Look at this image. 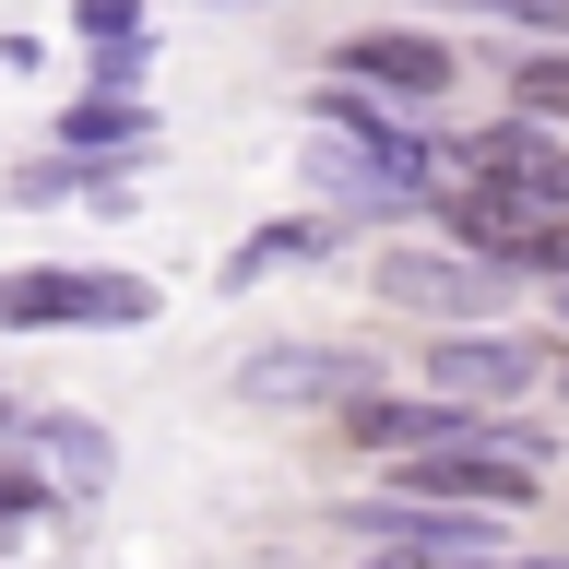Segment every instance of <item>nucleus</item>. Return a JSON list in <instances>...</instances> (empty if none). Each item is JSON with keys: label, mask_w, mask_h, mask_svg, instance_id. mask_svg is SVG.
I'll return each instance as SVG.
<instances>
[{"label": "nucleus", "mask_w": 569, "mask_h": 569, "mask_svg": "<svg viewBox=\"0 0 569 569\" xmlns=\"http://www.w3.org/2000/svg\"><path fill=\"white\" fill-rule=\"evenodd\" d=\"M558 332H569V273H558Z\"/></svg>", "instance_id": "nucleus-18"}, {"label": "nucleus", "mask_w": 569, "mask_h": 569, "mask_svg": "<svg viewBox=\"0 0 569 569\" xmlns=\"http://www.w3.org/2000/svg\"><path fill=\"white\" fill-rule=\"evenodd\" d=\"M60 142L83 154V167H96V154H142V107H131V96H107V83H96V96H83V107L60 119Z\"/></svg>", "instance_id": "nucleus-12"}, {"label": "nucleus", "mask_w": 569, "mask_h": 569, "mask_svg": "<svg viewBox=\"0 0 569 569\" xmlns=\"http://www.w3.org/2000/svg\"><path fill=\"white\" fill-rule=\"evenodd\" d=\"M345 427L368 439V451H427V439H462L475 403H451V391H380V380H368L345 403Z\"/></svg>", "instance_id": "nucleus-10"}, {"label": "nucleus", "mask_w": 569, "mask_h": 569, "mask_svg": "<svg viewBox=\"0 0 569 569\" xmlns=\"http://www.w3.org/2000/svg\"><path fill=\"white\" fill-rule=\"evenodd\" d=\"M332 71H356V83H380V96H403V107H439L462 83V48L427 36V24H368V36L332 48Z\"/></svg>", "instance_id": "nucleus-7"}, {"label": "nucleus", "mask_w": 569, "mask_h": 569, "mask_svg": "<svg viewBox=\"0 0 569 569\" xmlns=\"http://www.w3.org/2000/svg\"><path fill=\"white\" fill-rule=\"evenodd\" d=\"M332 249V213H284V226H261V238H238V261H226V284H261L284 273V261H320Z\"/></svg>", "instance_id": "nucleus-11"}, {"label": "nucleus", "mask_w": 569, "mask_h": 569, "mask_svg": "<svg viewBox=\"0 0 569 569\" xmlns=\"http://www.w3.org/2000/svg\"><path fill=\"white\" fill-rule=\"evenodd\" d=\"M0 202H96V167H71V154H48V167H12V190Z\"/></svg>", "instance_id": "nucleus-15"}, {"label": "nucleus", "mask_w": 569, "mask_h": 569, "mask_svg": "<svg viewBox=\"0 0 569 569\" xmlns=\"http://www.w3.org/2000/svg\"><path fill=\"white\" fill-rule=\"evenodd\" d=\"M71 36H83V48H96V36H107V48H131V36H142V0H71Z\"/></svg>", "instance_id": "nucleus-16"}, {"label": "nucleus", "mask_w": 569, "mask_h": 569, "mask_svg": "<svg viewBox=\"0 0 569 569\" xmlns=\"http://www.w3.org/2000/svg\"><path fill=\"white\" fill-rule=\"evenodd\" d=\"M12 439L48 475V498H107V475H119V439L96 416H12Z\"/></svg>", "instance_id": "nucleus-9"}, {"label": "nucleus", "mask_w": 569, "mask_h": 569, "mask_svg": "<svg viewBox=\"0 0 569 569\" xmlns=\"http://www.w3.org/2000/svg\"><path fill=\"white\" fill-rule=\"evenodd\" d=\"M368 297L380 309H416V320H498V297H510V273H498L487 249H403L391 238L380 261H368Z\"/></svg>", "instance_id": "nucleus-5"}, {"label": "nucleus", "mask_w": 569, "mask_h": 569, "mask_svg": "<svg viewBox=\"0 0 569 569\" xmlns=\"http://www.w3.org/2000/svg\"><path fill=\"white\" fill-rule=\"evenodd\" d=\"M345 533H368L391 558H510V510H487V498H427V487L356 498Z\"/></svg>", "instance_id": "nucleus-3"}, {"label": "nucleus", "mask_w": 569, "mask_h": 569, "mask_svg": "<svg viewBox=\"0 0 569 569\" xmlns=\"http://www.w3.org/2000/svg\"><path fill=\"white\" fill-rule=\"evenodd\" d=\"M0 427H12V391H0Z\"/></svg>", "instance_id": "nucleus-20"}, {"label": "nucleus", "mask_w": 569, "mask_h": 569, "mask_svg": "<svg viewBox=\"0 0 569 569\" xmlns=\"http://www.w3.org/2000/svg\"><path fill=\"white\" fill-rule=\"evenodd\" d=\"M131 320H154L142 273H83V261L0 273V332H131Z\"/></svg>", "instance_id": "nucleus-2"}, {"label": "nucleus", "mask_w": 569, "mask_h": 569, "mask_svg": "<svg viewBox=\"0 0 569 569\" xmlns=\"http://www.w3.org/2000/svg\"><path fill=\"white\" fill-rule=\"evenodd\" d=\"M451 154L416 142V107L403 96H368L356 71H332L309 96V142H297V178L320 190V213H416L439 190Z\"/></svg>", "instance_id": "nucleus-1"}, {"label": "nucleus", "mask_w": 569, "mask_h": 569, "mask_svg": "<svg viewBox=\"0 0 569 569\" xmlns=\"http://www.w3.org/2000/svg\"><path fill=\"white\" fill-rule=\"evenodd\" d=\"M368 380H380V356L368 345H320V332H284V345L238 356V403H261V416H345Z\"/></svg>", "instance_id": "nucleus-4"}, {"label": "nucleus", "mask_w": 569, "mask_h": 569, "mask_svg": "<svg viewBox=\"0 0 569 569\" xmlns=\"http://www.w3.org/2000/svg\"><path fill=\"white\" fill-rule=\"evenodd\" d=\"M36 522H48V475H36V462L12 451V462H0V546H24Z\"/></svg>", "instance_id": "nucleus-14"}, {"label": "nucleus", "mask_w": 569, "mask_h": 569, "mask_svg": "<svg viewBox=\"0 0 569 569\" xmlns=\"http://www.w3.org/2000/svg\"><path fill=\"white\" fill-rule=\"evenodd\" d=\"M546 368L558 356L498 332V320H439V345H427V391H451V403H522Z\"/></svg>", "instance_id": "nucleus-6"}, {"label": "nucleus", "mask_w": 569, "mask_h": 569, "mask_svg": "<svg viewBox=\"0 0 569 569\" xmlns=\"http://www.w3.org/2000/svg\"><path fill=\"white\" fill-rule=\"evenodd\" d=\"M213 12H249V0H213Z\"/></svg>", "instance_id": "nucleus-19"}, {"label": "nucleus", "mask_w": 569, "mask_h": 569, "mask_svg": "<svg viewBox=\"0 0 569 569\" xmlns=\"http://www.w3.org/2000/svg\"><path fill=\"white\" fill-rule=\"evenodd\" d=\"M475 12H498V24H546V36H569V0H475Z\"/></svg>", "instance_id": "nucleus-17"}, {"label": "nucleus", "mask_w": 569, "mask_h": 569, "mask_svg": "<svg viewBox=\"0 0 569 569\" xmlns=\"http://www.w3.org/2000/svg\"><path fill=\"white\" fill-rule=\"evenodd\" d=\"M510 107H522V119H558V131H569V48H546V60H522V71H510Z\"/></svg>", "instance_id": "nucleus-13"}, {"label": "nucleus", "mask_w": 569, "mask_h": 569, "mask_svg": "<svg viewBox=\"0 0 569 569\" xmlns=\"http://www.w3.org/2000/svg\"><path fill=\"white\" fill-rule=\"evenodd\" d=\"M451 167L498 178V190H522V202H569V131H558V119H522V107H510V119H487Z\"/></svg>", "instance_id": "nucleus-8"}]
</instances>
